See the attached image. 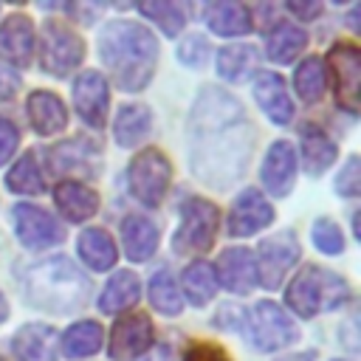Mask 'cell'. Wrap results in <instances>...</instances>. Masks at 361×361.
Returning <instances> with one entry per match:
<instances>
[{"label":"cell","instance_id":"6da1fadb","mask_svg":"<svg viewBox=\"0 0 361 361\" xmlns=\"http://www.w3.org/2000/svg\"><path fill=\"white\" fill-rule=\"evenodd\" d=\"M99 51L104 65L113 71L116 87L133 93L152 79L158 62V42L149 28L127 20H113L102 28Z\"/></svg>","mask_w":361,"mask_h":361},{"label":"cell","instance_id":"7a4b0ae2","mask_svg":"<svg viewBox=\"0 0 361 361\" xmlns=\"http://www.w3.org/2000/svg\"><path fill=\"white\" fill-rule=\"evenodd\" d=\"M23 285H25L28 302L42 310H73L76 305H82L87 293L85 276L73 268V262L62 257L31 265Z\"/></svg>","mask_w":361,"mask_h":361},{"label":"cell","instance_id":"3957f363","mask_svg":"<svg viewBox=\"0 0 361 361\" xmlns=\"http://www.w3.org/2000/svg\"><path fill=\"white\" fill-rule=\"evenodd\" d=\"M347 296H350L347 282L330 274L327 268H316V265L299 271L288 288V305L302 319H313L319 310H330L341 305Z\"/></svg>","mask_w":361,"mask_h":361},{"label":"cell","instance_id":"277c9868","mask_svg":"<svg viewBox=\"0 0 361 361\" xmlns=\"http://www.w3.org/2000/svg\"><path fill=\"white\" fill-rule=\"evenodd\" d=\"M217 206L200 197H192L183 203L180 212V228L175 234V251L178 254H192V251H206L214 243L217 234Z\"/></svg>","mask_w":361,"mask_h":361},{"label":"cell","instance_id":"5b68a950","mask_svg":"<svg viewBox=\"0 0 361 361\" xmlns=\"http://www.w3.org/2000/svg\"><path fill=\"white\" fill-rule=\"evenodd\" d=\"M169 161L158 149H144L130 164V189L138 203L155 209L169 189Z\"/></svg>","mask_w":361,"mask_h":361},{"label":"cell","instance_id":"8992f818","mask_svg":"<svg viewBox=\"0 0 361 361\" xmlns=\"http://www.w3.org/2000/svg\"><path fill=\"white\" fill-rule=\"evenodd\" d=\"M248 338L257 350H265V353H274V350H282L288 344L296 341V327L293 322L285 316V310L274 302H259L254 305V310L248 313Z\"/></svg>","mask_w":361,"mask_h":361},{"label":"cell","instance_id":"52a82bcc","mask_svg":"<svg viewBox=\"0 0 361 361\" xmlns=\"http://www.w3.org/2000/svg\"><path fill=\"white\" fill-rule=\"evenodd\" d=\"M85 45L79 39V34L59 23V20H48L42 28V68L54 76H65L68 71H73L82 62Z\"/></svg>","mask_w":361,"mask_h":361},{"label":"cell","instance_id":"ba28073f","mask_svg":"<svg viewBox=\"0 0 361 361\" xmlns=\"http://www.w3.org/2000/svg\"><path fill=\"white\" fill-rule=\"evenodd\" d=\"M299 259V243L290 231H279L271 240H265L259 245V259L254 262L257 268V282L268 290L279 288V282L285 279V274L290 271V265Z\"/></svg>","mask_w":361,"mask_h":361},{"label":"cell","instance_id":"9c48e42d","mask_svg":"<svg viewBox=\"0 0 361 361\" xmlns=\"http://www.w3.org/2000/svg\"><path fill=\"white\" fill-rule=\"evenodd\" d=\"M327 59H330L333 79H336V102L347 113H355L358 110V93H361V54H358V48L338 42Z\"/></svg>","mask_w":361,"mask_h":361},{"label":"cell","instance_id":"30bf717a","mask_svg":"<svg viewBox=\"0 0 361 361\" xmlns=\"http://www.w3.org/2000/svg\"><path fill=\"white\" fill-rule=\"evenodd\" d=\"M73 107L82 116L85 124L93 130H102L107 121V107H110V93H107V79L99 71H85L76 85H73Z\"/></svg>","mask_w":361,"mask_h":361},{"label":"cell","instance_id":"8fae6325","mask_svg":"<svg viewBox=\"0 0 361 361\" xmlns=\"http://www.w3.org/2000/svg\"><path fill=\"white\" fill-rule=\"evenodd\" d=\"M14 228L25 248H51L62 240V226L42 209L31 203L14 206Z\"/></svg>","mask_w":361,"mask_h":361},{"label":"cell","instance_id":"7c38bea8","mask_svg":"<svg viewBox=\"0 0 361 361\" xmlns=\"http://www.w3.org/2000/svg\"><path fill=\"white\" fill-rule=\"evenodd\" d=\"M152 344V322L144 313L121 316L110 333V358L113 361H133Z\"/></svg>","mask_w":361,"mask_h":361},{"label":"cell","instance_id":"4fadbf2b","mask_svg":"<svg viewBox=\"0 0 361 361\" xmlns=\"http://www.w3.org/2000/svg\"><path fill=\"white\" fill-rule=\"evenodd\" d=\"M271 220H274V206L257 189H245L234 200L226 226H228V234H234V237H251L259 228L271 226Z\"/></svg>","mask_w":361,"mask_h":361},{"label":"cell","instance_id":"5bb4252c","mask_svg":"<svg viewBox=\"0 0 361 361\" xmlns=\"http://www.w3.org/2000/svg\"><path fill=\"white\" fill-rule=\"evenodd\" d=\"M51 169L59 175H96L99 172V147L87 138H71L51 149Z\"/></svg>","mask_w":361,"mask_h":361},{"label":"cell","instance_id":"9a60e30c","mask_svg":"<svg viewBox=\"0 0 361 361\" xmlns=\"http://www.w3.org/2000/svg\"><path fill=\"white\" fill-rule=\"evenodd\" d=\"M293 175H296V152L288 141H276L271 144L265 161H262V183L268 186L271 195L282 197L290 192L293 186Z\"/></svg>","mask_w":361,"mask_h":361},{"label":"cell","instance_id":"2e32d148","mask_svg":"<svg viewBox=\"0 0 361 361\" xmlns=\"http://www.w3.org/2000/svg\"><path fill=\"white\" fill-rule=\"evenodd\" d=\"M217 271H220L223 285L234 293H248L257 285L254 254L248 248H226L217 259Z\"/></svg>","mask_w":361,"mask_h":361},{"label":"cell","instance_id":"e0dca14e","mask_svg":"<svg viewBox=\"0 0 361 361\" xmlns=\"http://www.w3.org/2000/svg\"><path fill=\"white\" fill-rule=\"evenodd\" d=\"M28 121L39 135H54L62 133L68 124V110L59 102V96L48 93V90H34L28 96Z\"/></svg>","mask_w":361,"mask_h":361},{"label":"cell","instance_id":"ac0fdd59","mask_svg":"<svg viewBox=\"0 0 361 361\" xmlns=\"http://www.w3.org/2000/svg\"><path fill=\"white\" fill-rule=\"evenodd\" d=\"M0 54L6 59H11L14 65H28L31 62V54H34V28H31V20L28 17H8L3 25H0Z\"/></svg>","mask_w":361,"mask_h":361},{"label":"cell","instance_id":"d6986e66","mask_svg":"<svg viewBox=\"0 0 361 361\" xmlns=\"http://www.w3.org/2000/svg\"><path fill=\"white\" fill-rule=\"evenodd\" d=\"M14 355L20 361H56V330L48 324H25L14 336Z\"/></svg>","mask_w":361,"mask_h":361},{"label":"cell","instance_id":"ffe728a7","mask_svg":"<svg viewBox=\"0 0 361 361\" xmlns=\"http://www.w3.org/2000/svg\"><path fill=\"white\" fill-rule=\"evenodd\" d=\"M254 96H257L259 107L268 113L271 121H276V124L290 121V116H293V102H290V96H288V90H285V82H282L276 73H262V76H257V82H254Z\"/></svg>","mask_w":361,"mask_h":361},{"label":"cell","instance_id":"44dd1931","mask_svg":"<svg viewBox=\"0 0 361 361\" xmlns=\"http://www.w3.org/2000/svg\"><path fill=\"white\" fill-rule=\"evenodd\" d=\"M54 197H56L59 212H62L71 223H82V220L93 217L96 209H99V195H96L90 186L76 183V180H62V183L56 186Z\"/></svg>","mask_w":361,"mask_h":361},{"label":"cell","instance_id":"7402d4cb","mask_svg":"<svg viewBox=\"0 0 361 361\" xmlns=\"http://www.w3.org/2000/svg\"><path fill=\"white\" fill-rule=\"evenodd\" d=\"M121 240H124L127 257L135 259V262H144L158 248V228H155L152 220H147L141 214H130L121 223Z\"/></svg>","mask_w":361,"mask_h":361},{"label":"cell","instance_id":"603a6c76","mask_svg":"<svg viewBox=\"0 0 361 361\" xmlns=\"http://www.w3.org/2000/svg\"><path fill=\"white\" fill-rule=\"evenodd\" d=\"M206 23L220 37H237L251 28V11L243 3L223 0V3H214L206 8Z\"/></svg>","mask_w":361,"mask_h":361},{"label":"cell","instance_id":"cb8c5ba5","mask_svg":"<svg viewBox=\"0 0 361 361\" xmlns=\"http://www.w3.org/2000/svg\"><path fill=\"white\" fill-rule=\"evenodd\" d=\"M149 124H152V116L144 104H124L118 113H116V121H113V135L121 147H135L147 133H149Z\"/></svg>","mask_w":361,"mask_h":361},{"label":"cell","instance_id":"d4e9b609","mask_svg":"<svg viewBox=\"0 0 361 361\" xmlns=\"http://www.w3.org/2000/svg\"><path fill=\"white\" fill-rule=\"evenodd\" d=\"M79 254H82V259L93 271H110L113 262H116V257H118V251L113 245V237L107 231H102V228L82 231V237H79Z\"/></svg>","mask_w":361,"mask_h":361},{"label":"cell","instance_id":"484cf974","mask_svg":"<svg viewBox=\"0 0 361 361\" xmlns=\"http://www.w3.org/2000/svg\"><path fill=\"white\" fill-rule=\"evenodd\" d=\"M138 276L133 271H118L113 274V279L104 285V293L99 299V307L104 313H118V310H127L130 305L138 302Z\"/></svg>","mask_w":361,"mask_h":361},{"label":"cell","instance_id":"4316f807","mask_svg":"<svg viewBox=\"0 0 361 361\" xmlns=\"http://www.w3.org/2000/svg\"><path fill=\"white\" fill-rule=\"evenodd\" d=\"M302 158H305V169L310 175H319L336 161V144L322 130L307 124L302 130Z\"/></svg>","mask_w":361,"mask_h":361},{"label":"cell","instance_id":"83f0119b","mask_svg":"<svg viewBox=\"0 0 361 361\" xmlns=\"http://www.w3.org/2000/svg\"><path fill=\"white\" fill-rule=\"evenodd\" d=\"M180 285H183V293L189 296L192 305H206V302H212V296H214L217 274H214V268H212L209 262L197 259V262H192V265L183 271Z\"/></svg>","mask_w":361,"mask_h":361},{"label":"cell","instance_id":"f1b7e54d","mask_svg":"<svg viewBox=\"0 0 361 361\" xmlns=\"http://www.w3.org/2000/svg\"><path fill=\"white\" fill-rule=\"evenodd\" d=\"M305 42H307V37H305L302 28H296V25H290V23H282V25H276V28L268 34L265 54H268V59H274V62H290V59L305 48Z\"/></svg>","mask_w":361,"mask_h":361},{"label":"cell","instance_id":"f546056e","mask_svg":"<svg viewBox=\"0 0 361 361\" xmlns=\"http://www.w3.org/2000/svg\"><path fill=\"white\" fill-rule=\"evenodd\" d=\"M254 68H257V51H254V45H226L217 54V71L228 82L245 79Z\"/></svg>","mask_w":361,"mask_h":361},{"label":"cell","instance_id":"4dcf8cb0","mask_svg":"<svg viewBox=\"0 0 361 361\" xmlns=\"http://www.w3.org/2000/svg\"><path fill=\"white\" fill-rule=\"evenodd\" d=\"M99 347H102V327L96 322H76L62 338V350L68 358L93 355Z\"/></svg>","mask_w":361,"mask_h":361},{"label":"cell","instance_id":"1f68e13d","mask_svg":"<svg viewBox=\"0 0 361 361\" xmlns=\"http://www.w3.org/2000/svg\"><path fill=\"white\" fill-rule=\"evenodd\" d=\"M138 11L144 17H149L152 23H158L166 37H175L186 23L183 8L178 3H169V0H144V3H138Z\"/></svg>","mask_w":361,"mask_h":361},{"label":"cell","instance_id":"d6a6232c","mask_svg":"<svg viewBox=\"0 0 361 361\" xmlns=\"http://www.w3.org/2000/svg\"><path fill=\"white\" fill-rule=\"evenodd\" d=\"M6 186L17 195H37L42 192V175H39V166L34 161V152H25L6 175Z\"/></svg>","mask_w":361,"mask_h":361},{"label":"cell","instance_id":"836d02e7","mask_svg":"<svg viewBox=\"0 0 361 361\" xmlns=\"http://www.w3.org/2000/svg\"><path fill=\"white\" fill-rule=\"evenodd\" d=\"M149 302H152V307H158L166 316H178L180 313V307H183L180 290H178V285H175V279H172V274L166 268L158 271L149 279Z\"/></svg>","mask_w":361,"mask_h":361},{"label":"cell","instance_id":"e575fe53","mask_svg":"<svg viewBox=\"0 0 361 361\" xmlns=\"http://www.w3.org/2000/svg\"><path fill=\"white\" fill-rule=\"evenodd\" d=\"M293 85H296L299 99H305V102L322 99V90H324V68H322V62H319L316 56H307V59L296 68Z\"/></svg>","mask_w":361,"mask_h":361},{"label":"cell","instance_id":"d590c367","mask_svg":"<svg viewBox=\"0 0 361 361\" xmlns=\"http://www.w3.org/2000/svg\"><path fill=\"white\" fill-rule=\"evenodd\" d=\"M313 243H316V248L324 251V254H338V251L344 248V237H341L338 226L330 223V220H319V223L313 226Z\"/></svg>","mask_w":361,"mask_h":361},{"label":"cell","instance_id":"8d00e7d4","mask_svg":"<svg viewBox=\"0 0 361 361\" xmlns=\"http://www.w3.org/2000/svg\"><path fill=\"white\" fill-rule=\"evenodd\" d=\"M336 192L344 195V197H355L361 192V164H358L355 155L341 166V172L336 178Z\"/></svg>","mask_w":361,"mask_h":361},{"label":"cell","instance_id":"74e56055","mask_svg":"<svg viewBox=\"0 0 361 361\" xmlns=\"http://www.w3.org/2000/svg\"><path fill=\"white\" fill-rule=\"evenodd\" d=\"M206 54H209V42H206L203 37H197V34L186 37L183 45L178 48V59H180L183 65H189V68L203 65V62H206Z\"/></svg>","mask_w":361,"mask_h":361},{"label":"cell","instance_id":"f35d334b","mask_svg":"<svg viewBox=\"0 0 361 361\" xmlns=\"http://www.w3.org/2000/svg\"><path fill=\"white\" fill-rule=\"evenodd\" d=\"M17 141H20L17 127H14L8 118H0V164H6V161L14 155Z\"/></svg>","mask_w":361,"mask_h":361},{"label":"cell","instance_id":"ab89813d","mask_svg":"<svg viewBox=\"0 0 361 361\" xmlns=\"http://www.w3.org/2000/svg\"><path fill=\"white\" fill-rule=\"evenodd\" d=\"M183 361H228V355H226V350H220L214 344H195L186 350Z\"/></svg>","mask_w":361,"mask_h":361},{"label":"cell","instance_id":"60d3db41","mask_svg":"<svg viewBox=\"0 0 361 361\" xmlns=\"http://www.w3.org/2000/svg\"><path fill=\"white\" fill-rule=\"evenodd\" d=\"M17 90H20V76H17V71L0 65V102L14 99Z\"/></svg>","mask_w":361,"mask_h":361},{"label":"cell","instance_id":"b9f144b4","mask_svg":"<svg viewBox=\"0 0 361 361\" xmlns=\"http://www.w3.org/2000/svg\"><path fill=\"white\" fill-rule=\"evenodd\" d=\"M288 8L296 14V17H302V20H313L319 11H322V6L313 0V3H299V0H290L288 3Z\"/></svg>","mask_w":361,"mask_h":361},{"label":"cell","instance_id":"7bdbcfd3","mask_svg":"<svg viewBox=\"0 0 361 361\" xmlns=\"http://www.w3.org/2000/svg\"><path fill=\"white\" fill-rule=\"evenodd\" d=\"M144 361H169V350H166V347H158V350H155L149 358H144Z\"/></svg>","mask_w":361,"mask_h":361},{"label":"cell","instance_id":"ee69618b","mask_svg":"<svg viewBox=\"0 0 361 361\" xmlns=\"http://www.w3.org/2000/svg\"><path fill=\"white\" fill-rule=\"evenodd\" d=\"M282 361H313L310 353H299V355H290V358H282Z\"/></svg>","mask_w":361,"mask_h":361},{"label":"cell","instance_id":"f6af8a7d","mask_svg":"<svg viewBox=\"0 0 361 361\" xmlns=\"http://www.w3.org/2000/svg\"><path fill=\"white\" fill-rule=\"evenodd\" d=\"M3 319H6V302L0 299V322H3Z\"/></svg>","mask_w":361,"mask_h":361}]
</instances>
